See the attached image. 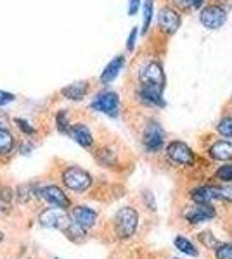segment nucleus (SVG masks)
<instances>
[{
    "instance_id": "39448f33",
    "label": "nucleus",
    "mask_w": 232,
    "mask_h": 259,
    "mask_svg": "<svg viewBox=\"0 0 232 259\" xmlns=\"http://www.w3.org/2000/svg\"><path fill=\"white\" fill-rule=\"evenodd\" d=\"M92 109L97 112H104L111 118H116L118 109H120V97L115 92H103L92 100Z\"/></svg>"
},
{
    "instance_id": "6e6552de",
    "label": "nucleus",
    "mask_w": 232,
    "mask_h": 259,
    "mask_svg": "<svg viewBox=\"0 0 232 259\" xmlns=\"http://www.w3.org/2000/svg\"><path fill=\"white\" fill-rule=\"evenodd\" d=\"M168 159L180 166H191L194 162V152L184 142H172L167 147Z\"/></svg>"
},
{
    "instance_id": "c85d7f7f",
    "label": "nucleus",
    "mask_w": 232,
    "mask_h": 259,
    "mask_svg": "<svg viewBox=\"0 0 232 259\" xmlns=\"http://www.w3.org/2000/svg\"><path fill=\"white\" fill-rule=\"evenodd\" d=\"M218 194H220V199L232 200V187H230V185L218 187Z\"/></svg>"
},
{
    "instance_id": "2f4dec72",
    "label": "nucleus",
    "mask_w": 232,
    "mask_h": 259,
    "mask_svg": "<svg viewBox=\"0 0 232 259\" xmlns=\"http://www.w3.org/2000/svg\"><path fill=\"white\" fill-rule=\"evenodd\" d=\"M139 6H141V0H130V4H128V14L130 16L137 14Z\"/></svg>"
},
{
    "instance_id": "5701e85b",
    "label": "nucleus",
    "mask_w": 232,
    "mask_h": 259,
    "mask_svg": "<svg viewBox=\"0 0 232 259\" xmlns=\"http://www.w3.org/2000/svg\"><path fill=\"white\" fill-rule=\"evenodd\" d=\"M153 9H154V2L153 0H146L144 2V23H142V30L144 33L149 30V24H151V19H153Z\"/></svg>"
},
{
    "instance_id": "393cba45",
    "label": "nucleus",
    "mask_w": 232,
    "mask_h": 259,
    "mask_svg": "<svg viewBox=\"0 0 232 259\" xmlns=\"http://www.w3.org/2000/svg\"><path fill=\"white\" fill-rule=\"evenodd\" d=\"M215 177L225 183H232V164H225V166H222V168H218Z\"/></svg>"
},
{
    "instance_id": "f257e3e1",
    "label": "nucleus",
    "mask_w": 232,
    "mask_h": 259,
    "mask_svg": "<svg viewBox=\"0 0 232 259\" xmlns=\"http://www.w3.org/2000/svg\"><path fill=\"white\" fill-rule=\"evenodd\" d=\"M62 183L73 192H85L90 189L92 185V177L87 173L85 169L78 168V166H70L62 171Z\"/></svg>"
},
{
    "instance_id": "9d476101",
    "label": "nucleus",
    "mask_w": 232,
    "mask_h": 259,
    "mask_svg": "<svg viewBox=\"0 0 232 259\" xmlns=\"http://www.w3.org/2000/svg\"><path fill=\"white\" fill-rule=\"evenodd\" d=\"M158 23H159V28H161L164 33L174 35L180 26V16L177 14V11L172 9V7H163L158 14Z\"/></svg>"
},
{
    "instance_id": "4be33fe9",
    "label": "nucleus",
    "mask_w": 232,
    "mask_h": 259,
    "mask_svg": "<svg viewBox=\"0 0 232 259\" xmlns=\"http://www.w3.org/2000/svg\"><path fill=\"white\" fill-rule=\"evenodd\" d=\"M56 123H57V130H59V132H61V133H68L70 128H71V124H70V121H68V111H66V109L59 111L57 112V118H56Z\"/></svg>"
},
{
    "instance_id": "7ed1b4c3",
    "label": "nucleus",
    "mask_w": 232,
    "mask_h": 259,
    "mask_svg": "<svg viewBox=\"0 0 232 259\" xmlns=\"http://www.w3.org/2000/svg\"><path fill=\"white\" fill-rule=\"evenodd\" d=\"M39 221L42 227L47 228H56L61 230V232H66V228L71 225L73 218H70L66 209H61V207H54V209H44L40 212Z\"/></svg>"
},
{
    "instance_id": "4468645a",
    "label": "nucleus",
    "mask_w": 232,
    "mask_h": 259,
    "mask_svg": "<svg viewBox=\"0 0 232 259\" xmlns=\"http://www.w3.org/2000/svg\"><path fill=\"white\" fill-rule=\"evenodd\" d=\"M139 99L142 100L147 106H158L163 107V89H156V87H141L139 90Z\"/></svg>"
},
{
    "instance_id": "0eeeda50",
    "label": "nucleus",
    "mask_w": 232,
    "mask_h": 259,
    "mask_svg": "<svg viewBox=\"0 0 232 259\" xmlns=\"http://www.w3.org/2000/svg\"><path fill=\"white\" fill-rule=\"evenodd\" d=\"M142 142H144V147L149 150V152L154 154V152H158V150H161L164 144V132H163V128L159 126V123H156V121H149V123H147Z\"/></svg>"
},
{
    "instance_id": "7c9ffc66",
    "label": "nucleus",
    "mask_w": 232,
    "mask_h": 259,
    "mask_svg": "<svg viewBox=\"0 0 232 259\" xmlns=\"http://www.w3.org/2000/svg\"><path fill=\"white\" fill-rule=\"evenodd\" d=\"M136 38H137V28H134L128 36V41H126V49L128 50H134V47H136Z\"/></svg>"
},
{
    "instance_id": "20e7f679",
    "label": "nucleus",
    "mask_w": 232,
    "mask_h": 259,
    "mask_svg": "<svg viewBox=\"0 0 232 259\" xmlns=\"http://www.w3.org/2000/svg\"><path fill=\"white\" fill-rule=\"evenodd\" d=\"M139 81L142 87H156V89H163L164 87V74L161 64L151 61L146 62L141 69H139Z\"/></svg>"
},
{
    "instance_id": "6ab92c4d",
    "label": "nucleus",
    "mask_w": 232,
    "mask_h": 259,
    "mask_svg": "<svg viewBox=\"0 0 232 259\" xmlns=\"http://www.w3.org/2000/svg\"><path fill=\"white\" fill-rule=\"evenodd\" d=\"M14 149V137L9 130L0 128V156H7Z\"/></svg>"
},
{
    "instance_id": "473e14b6",
    "label": "nucleus",
    "mask_w": 232,
    "mask_h": 259,
    "mask_svg": "<svg viewBox=\"0 0 232 259\" xmlns=\"http://www.w3.org/2000/svg\"><path fill=\"white\" fill-rule=\"evenodd\" d=\"M182 7H194V2L192 0H177Z\"/></svg>"
},
{
    "instance_id": "412c9836",
    "label": "nucleus",
    "mask_w": 232,
    "mask_h": 259,
    "mask_svg": "<svg viewBox=\"0 0 232 259\" xmlns=\"http://www.w3.org/2000/svg\"><path fill=\"white\" fill-rule=\"evenodd\" d=\"M175 247L179 249L180 252L187 254V256H192V257L197 256V249L194 247V245L187 239H184V237H177V239H175Z\"/></svg>"
},
{
    "instance_id": "aec40b11",
    "label": "nucleus",
    "mask_w": 232,
    "mask_h": 259,
    "mask_svg": "<svg viewBox=\"0 0 232 259\" xmlns=\"http://www.w3.org/2000/svg\"><path fill=\"white\" fill-rule=\"evenodd\" d=\"M33 197H40V190L33 183H24V185H21L18 189V199L21 202H28Z\"/></svg>"
},
{
    "instance_id": "f8f14e48",
    "label": "nucleus",
    "mask_w": 232,
    "mask_h": 259,
    "mask_svg": "<svg viewBox=\"0 0 232 259\" xmlns=\"http://www.w3.org/2000/svg\"><path fill=\"white\" fill-rule=\"evenodd\" d=\"M68 135L77 142L78 145H82L83 149H90L92 144H94V137H92V132L85 126L83 123H75L71 124Z\"/></svg>"
},
{
    "instance_id": "ddd939ff",
    "label": "nucleus",
    "mask_w": 232,
    "mask_h": 259,
    "mask_svg": "<svg viewBox=\"0 0 232 259\" xmlns=\"http://www.w3.org/2000/svg\"><path fill=\"white\" fill-rule=\"evenodd\" d=\"M71 218H73L80 227L83 228H92L97 221V212L94 209L87 206H75L73 211H71Z\"/></svg>"
},
{
    "instance_id": "b1692460",
    "label": "nucleus",
    "mask_w": 232,
    "mask_h": 259,
    "mask_svg": "<svg viewBox=\"0 0 232 259\" xmlns=\"http://www.w3.org/2000/svg\"><path fill=\"white\" fill-rule=\"evenodd\" d=\"M217 130L220 135L227 137V139H232V118H223L218 121Z\"/></svg>"
},
{
    "instance_id": "423d86ee",
    "label": "nucleus",
    "mask_w": 232,
    "mask_h": 259,
    "mask_svg": "<svg viewBox=\"0 0 232 259\" xmlns=\"http://www.w3.org/2000/svg\"><path fill=\"white\" fill-rule=\"evenodd\" d=\"M200 21L206 30H218L227 21V12L220 6H206L201 9Z\"/></svg>"
},
{
    "instance_id": "1a4fd4ad",
    "label": "nucleus",
    "mask_w": 232,
    "mask_h": 259,
    "mask_svg": "<svg viewBox=\"0 0 232 259\" xmlns=\"http://www.w3.org/2000/svg\"><path fill=\"white\" fill-rule=\"evenodd\" d=\"M40 197L45 200L47 204H52V206H57L61 209H68L71 206L68 195L64 194L59 187L56 185H49V187H44L40 189Z\"/></svg>"
},
{
    "instance_id": "f3484780",
    "label": "nucleus",
    "mask_w": 232,
    "mask_h": 259,
    "mask_svg": "<svg viewBox=\"0 0 232 259\" xmlns=\"http://www.w3.org/2000/svg\"><path fill=\"white\" fill-rule=\"evenodd\" d=\"M213 199H220V194H218V187H201V189H196L192 192V200L197 204H210Z\"/></svg>"
},
{
    "instance_id": "bb28decb",
    "label": "nucleus",
    "mask_w": 232,
    "mask_h": 259,
    "mask_svg": "<svg viewBox=\"0 0 232 259\" xmlns=\"http://www.w3.org/2000/svg\"><path fill=\"white\" fill-rule=\"evenodd\" d=\"M97 159H99V162H103V164L106 166H111L113 162H115V154L111 152V150H106V149H101L99 154H97Z\"/></svg>"
},
{
    "instance_id": "dca6fc26",
    "label": "nucleus",
    "mask_w": 232,
    "mask_h": 259,
    "mask_svg": "<svg viewBox=\"0 0 232 259\" xmlns=\"http://www.w3.org/2000/svg\"><path fill=\"white\" fill-rule=\"evenodd\" d=\"M88 92V83L87 81H80V83H73V85H68L61 90V95L70 100H82L87 95Z\"/></svg>"
},
{
    "instance_id": "2eb2a0df",
    "label": "nucleus",
    "mask_w": 232,
    "mask_h": 259,
    "mask_svg": "<svg viewBox=\"0 0 232 259\" xmlns=\"http://www.w3.org/2000/svg\"><path fill=\"white\" fill-rule=\"evenodd\" d=\"M123 62H125V57L123 56H118L115 57L106 68L103 69V73H101V81L103 83H111L115 78L120 74L121 68H123Z\"/></svg>"
},
{
    "instance_id": "72a5a7b5",
    "label": "nucleus",
    "mask_w": 232,
    "mask_h": 259,
    "mask_svg": "<svg viewBox=\"0 0 232 259\" xmlns=\"http://www.w3.org/2000/svg\"><path fill=\"white\" fill-rule=\"evenodd\" d=\"M194 2V7H201L203 6V0H192Z\"/></svg>"
},
{
    "instance_id": "f03ea898",
    "label": "nucleus",
    "mask_w": 232,
    "mask_h": 259,
    "mask_svg": "<svg viewBox=\"0 0 232 259\" xmlns=\"http://www.w3.org/2000/svg\"><path fill=\"white\" fill-rule=\"evenodd\" d=\"M115 225H116V233L121 239H130V237L136 233L137 225H139L137 211L132 209V207H121V209L116 212Z\"/></svg>"
},
{
    "instance_id": "cd10ccee",
    "label": "nucleus",
    "mask_w": 232,
    "mask_h": 259,
    "mask_svg": "<svg viewBox=\"0 0 232 259\" xmlns=\"http://www.w3.org/2000/svg\"><path fill=\"white\" fill-rule=\"evenodd\" d=\"M16 124H18V128L23 130L24 133H28V135H35V128L29 126L28 121H24V119H16Z\"/></svg>"
},
{
    "instance_id": "c756f323",
    "label": "nucleus",
    "mask_w": 232,
    "mask_h": 259,
    "mask_svg": "<svg viewBox=\"0 0 232 259\" xmlns=\"http://www.w3.org/2000/svg\"><path fill=\"white\" fill-rule=\"evenodd\" d=\"M16 97L12 94H9V92H4V90H0V106H6V104H9L12 102Z\"/></svg>"
},
{
    "instance_id": "a878e982",
    "label": "nucleus",
    "mask_w": 232,
    "mask_h": 259,
    "mask_svg": "<svg viewBox=\"0 0 232 259\" xmlns=\"http://www.w3.org/2000/svg\"><path fill=\"white\" fill-rule=\"evenodd\" d=\"M217 259H232V244H222L215 249Z\"/></svg>"
},
{
    "instance_id": "a211bd4d",
    "label": "nucleus",
    "mask_w": 232,
    "mask_h": 259,
    "mask_svg": "<svg viewBox=\"0 0 232 259\" xmlns=\"http://www.w3.org/2000/svg\"><path fill=\"white\" fill-rule=\"evenodd\" d=\"M213 159L217 161H230L232 159V142H217L210 149Z\"/></svg>"
},
{
    "instance_id": "9b49d317",
    "label": "nucleus",
    "mask_w": 232,
    "mask_h": 259,
    "mask_svg": "<svg viewBox=\"0 0 232 259\" xmlns=\"http://www.w3.org/2000/svg\"><path fill=\"white\" fill-rule=\"evenodd\" d=\"M215 214H217V212H215V209L210 206V204H197L196 202V206H192L191 209L185 212V220L192 225H197V223H201V221L215 218Z\"/></svg>"
}]
</instances>
